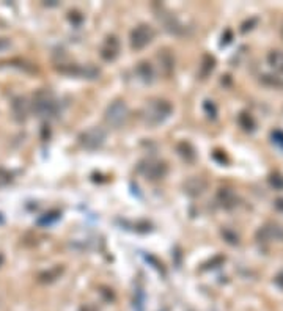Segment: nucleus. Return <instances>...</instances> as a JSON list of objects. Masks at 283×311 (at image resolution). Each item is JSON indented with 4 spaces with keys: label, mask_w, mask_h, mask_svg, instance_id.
I'll use <instances>...</instances> for the list:
<instances>
[{
    "label": "nucleus",
    "mask_w": 283,
    "mask_h": 311,
    "mask_svg": "<svg viewBox=\"0 0 283 311\" xmlns=\"http://www.w3.org/2000/svg\"><path fill=\"white\" fill-rule=\"evenodd\" d=\"M173 107L168 101L154 99L148 102L142 110V120L148 126H159L172 115Z\"/></svg>",
    "instance_id": "f257e3e1"
},
{
    "label": "nucleus",
    "mask_w": 283,
    "mask_h": 311,
    "mask_svg": "<svg viewBox=\"0 0 283 311\" xmlns=\"http://www.w3.org/2000/svg\"><path fill=\"white\" fill-rule=\"evenodd\" d=\"M32 107L38 117L50 118V117L57 115L58 101L55 99L54 95H52L50 92H47V90H40V92H36L35 96H33Z\"/></svg>",
    "instance_id": "f03ea898"
},
{
    "label": "nucleus",
    "mask_w": 283,
    "mask_h": 311,
    "mask_svg": "<svg viewBox=\"0 0 283 311\" xmlns=\"http://www.w3.org/2000/svg\"><path fill=\"white\" fill-rule=\"evenodd\" d=\"M129 118V109L123 101H115L112 102L109 107L106 109L104 113V120L110 127H120L123 126Z\"/></svg>",
    "instance_id": "7ed1b4c3"
},
{
    "label": "nucleus",
    "mask_w": 283,
    "mask_h": 311,
    "mask_svg": "<svg viewBox=\"0 0 283 311\" xmlns=\"http://www.w3.org/2000/svg\"><path fill=\"white\" fill-rule=\"evenodd\" d=\"M137 171L148 181H159L167 174V165L158 159H145L139 164Z\"/></svg>",
    "instance_id": "20e7f679"
},
{
    "label": "nucleus",
    "mask_w": 283,
    "mask_h": 311,
    "mask_svg": "<svg viewBox=\"0 0 283 311\" xmlns=\"http://www.w3.org/2000/svg\"><path fill=\"white\" fill-rule=\"evenodd\" d=\"M107 134L102 127H90L79 135V145L88 151H94L106 143Z\"/></svg>",
    "instance_id": "39448f33"
},
{
    "label": "nucleus",
    "mask_w": 283,
    "mask_h": 311,
    "mask_svg": "<svg viewBox=\"0 0 283 311\" xmlns=\"http://www.w3.org/2000/svg\"><path fill=\"white\" fill-rule=\"evenodd\" d=\"M154 28L148 24H140L131 32V48L134 50L145 49L146 46H150L151 41L154 40Z\"/></svg>",
    "instance_id": "423d86ee"
},
{
    "label": "nucleus",
    "mask_w": 283,
    "mask_h": 311,
    "mask_svg": "<svg viewBox=\"0 0 283 311\" xmlns=\"http://www.w3.org/2000/svg\"><path fill=\"white\" fill-rule=\"evenodd\" d=\"M257 239L259 242H274L283 240V226L277 223H266L257 231Z\"/></svg>",
    "instance_id": "0eeeda50"
},
{
    "label": "nucleus",
    "mask_w": 283,
    "mask_h": 311,
    "mask_svg": "<svg viewBox=\"0 0 283 311\" xmlns=\"http://www.w3.org/2000/svg\"><path fill=\"white\" fill-rule=\"evenodd\" d=\"M158 19L162 22V25H164V28L167 30V32L175 33V35L184 33V25L173 16L172 13H168L165 8H162V6H161L159 11H158Z\"/></svg>",
    "instance_id": "6e6552de"
},
{
    "label": "nucleus",
    "mask_w": 283,
    "mask_h": 311,
    "mask_svg": "<svg viewBox=\"0 0 283 311\" xmlns=\"http://www.w3.org/2000/svg\"><path fill=\"white\" fill-rule=\"evenodd\" d=\"M118 54H120V41L115 36H109L101 48V57L106 62H112L118 57Z\"/></svg>",
    "instance_id": "1a4fd4ad"
},
{
    "label": "nucleus",
    "mask_w": 283,
    "mask_h": 311,
    "mask_svg": "<svg viewBox=\"0 0 283 311\" xmlns=\"http://www.w3.org/2000/svg\"><path fill=\"white\" fill-rule=\"evenodd\" d=\"M206 187H208V183L203 178L193 176V178H189L184 183V192L190 196H198L206 191Z\"/></svg>",
    "instance_id": "9d476101"
},
{
    "label": "nucleus",
    "mask_w": 283,
    "mask_h": 311,
    "mask_svg": "<svg viewBox=\"0 0 283 311\" xmlns=\"http://www.w3.org/2000/svg\"><path fill=\"white\" fill-rule=\"evenodd\" d=\"M11 109H13V115L18 121H24L28 117V112H30V104L27 102L25 97H16V99L13 101L11 104Z\"/></svg>",
    "instance_id": "9b49d317"
},
{
    "label": "nucleus",
    "mask_w": 283,
    "mask_h": 311,
    "mask_svg": "<svg viewBox=\"0 0 283 311\" xmlns=\"http://www.w3.org/2000/svg\"><path fill=\"white\" fill-rule=\"evenodd\" d=\"M217 198H219V201H220L222 206L227 208V209H232V208H235L236 204H237V203H236V201H237L236 195H235L233 191H230V189H220Z\"/></svg>",
    "instance_id": "f8f14e48"
},
{
    "label": "nucleus",
    "mask_w": 283,
    "mask_h": 311,
    "mask_svg": "<svg viewBox=\"0 0 283 311\" xmlns=\"http://www.w3.org/2000/svg\"><path fill=\"white\" fill-rule=\"evenodd\" d=\"M137 72H139V75H140V79H142V80H145V82H151V80H153V77H154L153 68H151V65H150V63H146V62H143V63H140V65H139Z\"/></svg>",
    "instance_id": "ddd939ff"
},
{
    "label": "nucleus",
    "mask_w": 283,
    "mask_h": 311,
    "mask_svg": "<svg viewBox=\"0 0 283 311\" xmlns=\"http://www.w3.org/2000/svg\"><path fill=\"white\" fill-rule=\"evenodd\" d=\"M239 124L244 127V131H247V132H253L255 131V127H257V123H255V120L252 118L250 113L247 112H244L239 115Z\"/></svg>",
    "instance_id": "4468645a"
},
{
    "label": "nucleus",
    "mask_w": 283,
    "mask_h": 311,
    "mask_svg": "<svg viewBox=\"0 0 283 311\" xmlns=\"http://www.w3.org/2000/svg\"><path fill=\"white\" fill-rule=\"evenodd\" d=\"M269 63L275 68H279V70H283V54L279 50H274L269 54Z\"/></svg>",
    "instance_id": "2eb2a0df"
},
{
    "label": "nucleus",
    "mask_w": 283,
    "mask_h": 311,
    "mask_svg": "<svg viewBox=\"0 0 283 311\" xmlns=\"http://www.w3.org/2000/svg\"><path fill=\"white\" fill-rule=\"evenodd\" d=\"M269 184L274 189H277V191H282V189H283V174L272 173L271 176H269Z\"/></svg>",
    "instance_id": "dca6fc26"
},
{
    "label": "nucleus",
    "mask_w": 283,
    "mask_h": 311,
    "mask_svg": "<svg viewBox=\"0 0 283 311\" xmlns=\"http://www.w3.org/2000/svg\"><path fill=\"white\" fill-rule=\"evenodd\" d=\"M13 181V174L10 171H6L5 168H0V187L8 186Z\"/></svg>",
    "instance_id": "f3484780"
},
{
    "label": "nucleus",
    "mask_w": 283,
    "mask_h": 311,
    "mask_svg": "<svg viewBox=\"0 0 283 311\" xmlns=\"http://www.w3.org/2000/svg\"><path fill=\"white\" fill-rule=\"evenodd\" d=\"M214 70V58L212 57H205V63L202 66V75H208Z\"/></svg>",
    "instance_id": "a211bd4d"
},
{
    "label": "nucleus",
    "mask_w": 283,
    "mask_h": 311,
    "mask_svg": "<svg viewBox=\"0 0 283 311\" xmlns=\"http://www.w3.org/2000/svg\"><path fill=\"white\" fill-rule=\"evenodd\" d=\"M271 139H272V142L275 143V145H279L283 149V132L282 131H274L271 134Z\"/></svg>",
    "instance_id": "6ab92c4d"
},
{
    "label": "nucleus",
    "mask_w": 283,
    "mask_h": 311,
    "mask_svg": "<svg viewBox=\"0 0 283 311\" xmlns=\"http://www.w3.org/2000/svg\"><path fill=\"white\" fill-rule=\"evenodd\" d=\"M205 110L210 113V115H208L210 118H215V113H217V112H215V107H214V104L211 101H206L205 102Z\"/></svg>",
    "instance_id": "aec40b11"
},
{
    "label": "nucleus",
    "mask_w": 283,
    "mask_h": 311,
    "mask_svg": "<svg viewBox=\"0 0 283 311\" xmlns=\"http://www.w3.org/2000/svg\"><path fill=\"white\" fill-rule=\"evenodd\" d=\"M10 46H11V43L6 40V38H0V54L5 52L6 49H10Z\"/></svg>",
    "instance_id": "412c9836"
},
{
    "label": "nucleus",
    "mask_w": 283,
    "mask_h": 311,
    "mask_svg": "<svg viewBox=\"0 0 283 311\" xmlns=\"http://www.w3.org/2000/svg\"><path fill=\"white\" fill-rule=\"evenodd\" d=\"M275 208L280 209V211H283V198H279L277 201H275Z\"/></svg>",
    "instance_id": "4be33fe9"
},
{
    "label": "nucleus",
    "mask_w": 283,
    "mask_h": 311,
    "mask_svg": "<svg viewBox=\"0 0 283 311\" xmlns=\"http://www.w3.org/2000/svg\"><path fill=\"white\" fill-rule=\"evenodd\" d=\"M275 282H277V283H279L280 286H283V272H282V274H280V275H279L277 278H275Z\"/></svg>",
    "instance_id": "5701e85b"
},
{
    "label": "nucleus",
    "mask_w": 283,
    "mask_h": 311,
    "mask_svg": "<svg viewBox=\"0 0 283 311\" xmlns=\"http://www.w3.org/2000/svg\"><path fill=\"white\" fill-rule=\"evenodd\" d=\"M282 35H283V28H282Z\"/></svg>",
    "instance_id": "b1692460"
}]
</instances>
